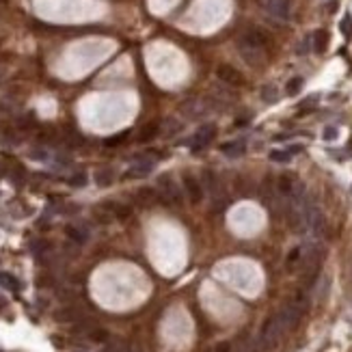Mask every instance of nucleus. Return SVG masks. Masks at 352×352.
Returning a JSON list of instances; mask_svg holds the SVG:
<instances>
[{
	"label": "nucleus",
	"instance_id": "0eeeda50",
	"mask_svg": "<svg viewBox=\"0 0 352 352\" xmlns=\"http://www.w3.org/2000/svg\"><path fill=\"white\" fill-rule=\"evenodd\" d=\"M266 13L279 22H288L292 17V0H264Z\"/></svg>",
	"mask_w": 352,
	"mask_h": 352
},
{
	"label": "nucleus",
	"instance_id": "6ab92c4d",
	"mask_svg": "<svg viewBox=\"0 0 352 352\" xmlns=\"http://www.w3.org/2000/svg\"><path fill=\"white\" fill-rule=\"evenodd\" d=\"M272 160V162L277 164H288L292 160V153L288 151V149H274V151H270V156H268Z\"/></svg>",
	"mask_w": 352,
	"mask_h": 352
},
{
	"label": "nucleus",
	"instance_id": "7c9ffc66",
	"mask_svg": "<svg viewBox=\"0 0 352 352\" xmlns=\"http://www.w3.org/2000/svg\"><path fill=\"white\" fill-rule=\"evenodd\" d=\"M4 307V301H2V298H0V309H2Z\"/></svg>",
	"mask_w": 352,
	"mask_h": 352
},
{
	"label": "nucleus",
	"instance_id": "a211bd4d",
	"mask_svg": "<svg viewBox=\"0 0 352 352\" xmlns=\"http://www.w3.org/2000/svg\"><path fill=\"white\" fill-rule=\"evenodd\" d=\"M0 285H2V288H7V290H11V292H20V288H22L20 281H17L13 274H9V272L0 274Z\"/></svg>",
	"mask_w": 352,
	"mask_h": 352
},
{
	"label": "nucleus",
	"instance_id": "4be33fe9",
	"mask_svg": "<svg viewBox=\"0 0 352 352\" xmlns=\"http://www.w3.org/2000/svg\"><path fill=\"white\" fill-rule=\"evenodd\" d=\"M339 31H342V35H344L346 39L352 37V15L350 13H346L342 17V22H339Z\"/></svg>",
	"mask_w": 352,
	"mask_h": 352
},
{
	"label": "nucleus",
	"instance_id": "aec40b11",
	"mask_svg": "<svg viewBox=\"0 0 352 352\" xmlns=\"http://www.w3.org/2000/svg\"><path fill=\"white\" fill-rule=\"evenodd\" d=\"M78 318H80V313L76 311L74 307H67V309H63V311L56 313V320L58 322H76Z\"/></svg>",
	"mask_w": 352,
	"mask_h": 352
},
{
	"label": "nucleus",
	"instance_id": "4468645a",
	"mask_svg": "<svg viewBox=\"0 0 352 352\" xmlns=\"http://www.w3.org/2000/svg\"><path fill=\"white\" fill-rule=\"evenodd\" d=\"M182 130H184L182 121H175V119H166V121L160 123V134L166 136V139H175Z\"/></svg>",
	"mask_w": 352,
	"mask_h": 352
},
{
	"label": "nucleus",
	"instance_id": "f8f14e48",
	"mask_svg": "<svg viewBox=\"0 0 352 352\" xmlns=\"http://www.w3.org/2000/svg\"><path fill=\"white\" fill-rule=\"evenodd\" d=\"M136 201L145 207H151L160 201V195H158V188H141L136 193Z\"/></svg>",
	"mask_w": 352,
	"mask_h": 352
},
{
	"label": "nucleus",
	"instance_id": "f257e3e1",
	"mask_svg": "<svg viewBox=\"0 0 352 352\" xmlns=\"http://www.w3.org/2000/svg\"><path fill=\"white\" fill-rule=\"evenodd\" d=\"M238 52L244 58V63H249L251 67H259L266 61V35L255 28L244 33L238 41Z\"/></svg>",
	"mask_w": 352,
	"mask_h": 352
},
{
	"label": "nucleus",
	"instance_id": "bb28decb",
	"mask_svg": "<svg viewBox=\"0 0 352 352\" xmlns=\"http://www.w3.org/2000/svg\"><path fill=\"white\" fill-rule=\"evenodd\" d=\"M339 136V130L333 128V125H329V128H324V132H322V139L324 141H335Z\"/></svg>",
	"mask_w": 352,
	"mask_h": 352
},
{
	"label": "nucleus",
	"instance_id": "7ed1b4c3",
	"mask_svg": "<svg viewBox=\"0 0 352 352\" xmlns=\"http://www.w3.org/2000/svg\"><path fill=\"white\" fill-rule=\"evenodd\" d=\"M288 333V329H285L283 320L279 318V313H274L272 318L266 320L264 329H261V335H259V346L261 350H270L274 348L279 342H281V337Z\"/></svg>",
	"mask_w": 352,
	"mask_h": 352
},
{
	"label": "nucleus",
	"instance_id": "dca6fc26",
	"mask_svg": "<svg viewBox=\"0 0 352 352\" xmlns=\"http://www.w3.org/2000/svg\"><path fill=\"white\" fill-rule=\"evenodd\" d=\"M112 177H115V175H112V171L106 169V166H102V169L95 171L93 180H95V184H98V186L106 188V186H110V184H112Z\"/></svg>",
	"mask_w": 352,
	"mask_h": 352
},
{
	"label": "nucleus",
	"instance_id": "a878e982",
	"mask_svg": "<svg viewBox=\"0 0 352 352\" xmlns=\"http://www.w3.org/2000/svg\"><path fill=\"white\" fill-rule=\"evenodd\" d=\"M298 261H301V247L294 249L290 253V257H288V268L292 270V268H298Z\"/></svg>",
	"mask_w": 352,
	"mask_h": 352
},
{
	"label": "nucleus",
	"instance_id": "393cba45",
	"mask_svg": "<svg viewBox=\"0 0 352 352\" xmlns=\"http://www.w3.org/2000/svg\"><path fill=\"white\" fill-rule=\"evenodd\" d=\"M329 277H322L318 281V290H315V294H318V301H322V298L326 296V290H329Z\"/></svg>",
	"mask_w": 352,
	"mask_h": 352
},
{
	"label": "nucleus",
	"instance_id": "f3484780",
	"mask_svg": "<svg viewBox=\"0 0 352 352\" xmlns=\"http://www.w3.org/2000/svg\"><path fill=\"white\" fill-rule=\"evenodd\" d=\"M156 136H160V123H147V125H143L139 139H141L143 143H147V141L156 139Z\"/></svg>",
	"mask_w": 352,
	"mask_h": 352
},
{
	"label": "nucleus",
	"instance_id": "9d476101",
	"mask_svg": "<svg viewBox=\"0 0 352 352\" xmlns=\"http://www.w3.org/2000/svg\"><path fill=\"white\" fill-rule=\"evenodd\" d=\"M58 141L63 143L65 147H78L85 143V139H82V134L78 132V130H74V128H65L61 134H58Z\"/></svg>",
	"mask_w": 352,
	"mask_h": 352
},
{
	"label": "nucleus",
	"instance_id": "9b49d317",
	"mask_svg": "<svg viewBox=\"0 0 352 352\" xmlns=\"http://www.w3.org/2000/svg\"><path fill=\"white\" fill-rule=\"evenodd\" d=\"M65 234L76 244H85L89 240V229L85 225H67V227H65Z\"/></svg>",
	"mask_w": 352,
	"mask_h": 352
},
{
	"label": "nucleus",
	"instance_id": "f03ea898",
	"mask_svg": "<svg viewBox=\"0 0 352 352\" xmlns=\"http://www.w3.org/2000/svg\"><path fill=\"white\" fill-rule=\"evenodd\" d=\"M214 110H218V108L210 98H190L180 104V112L186 121H199V119L212 115Z\"/></svg>",
	"mask_w": 352,
	"mask_h": 352
},
{
	"label": "nucleus",
	"instance_id": "b1692460",
	"mask_svg": "<svg viewBox=\"0 0 352 352\" xmlns=\"http://www.w3.org/2000/svg\"><path fill=\"white\" fill-rule=\"evenodd\" d=\"M69 186H74V188H82V186H87V173H85V171L74 173V175L69 177Z\"/></svg>",
	"mask_w": 352,
	"mask_h": 352
},
{
	"label": "nucleus",
	"instance_id": "423d86ee",
	"mask_svg": "<svg viewBox=\"0 0 352 352\" xmlns=\"http://www.w3.org/2000/svg\"><path fill=\"white\" fill-rule=\"evenodd\" d=\"M216 130H218V128H216L214 123L201 125V128L195 132L193 139H188V141H186V145H188V147H193L195 151H199V149H205L214 139H216Z\"/></svg>",
	"mask_w": 352,
	"mask_h": 352
},
{
	"label": "nucleus",
	"instance_id": "c85d7f7f",
	"mask_svg": "<svg viewBox=\"0 0 352 352\" xmlns=\"http://www.w3.org/2000/svg\"><path fill=\"white\" fill-rule=\"evenodd\" d=\"M231 350V346L227 342H223V344H218V346H214V350L212 352H229Z\"/></svg>",
	"mask_w": 352,
	"mask_h": 352
},
{
	"label": "nucleus",
	"instance_id": "6e6552de",
	"mask_svg": "<svg viewBox=\"0 0 352 352\" xmlns=\"http://www.w3.org/2000/svg\"><path fill=\"white\" fill-rule=\"evenodd\" d=\"M184 188H186V193H188V199H190V203H201L203 201V184H201L199 180H197L195 175H190V173H186L184 175Z\"/></svg>",
	"mask_w": 352,
	"mask_h": 352
},
{
	"label": "nucleus",
	"instance_id": "ddd939ff",
	"mask_svg": "<svg viewBox=\"0 0 352 352\" xmlns=\"http://www.w3.org/2000/svg\"><path fill=\"white\" fill-rule=\"evenodd\" d=\"M220 151H223L227 158H240V156H244V151H247V145H244L242 141L223 143V145H220Z\"/></svg>",
	"mask_w": 352,
	"mask_h": 352
},
{
	"label": "nucleus",
	"instance_id": "2eb2a0df",
	"mask_svg": "<svg viewBox=\"0 0 352 352\" xmlns=\"http://www.w3.org/2000/svg\"><path fill=\"white\" fill-rule=\"evenodd\" d=\"M311 46H313V52H318V54H322V52L326 50V46H329V33L326 31H315L311 35Z\"/></svg>",
	"mask_w": 352,
	"mask_h": 352
},
{
	"label": "nucleus",
	"instance_id": "412c9836",
	"mask_svg": "<svg viewBox=\"0 0 352 352\" xmlns=\"http://www.w3.org/2000/svg\"><path fill=\"white\" fill-rule=\"evenodd\" d=\"M261 98H264V102H268V104L277 102V100H279L277 87H274V85H266L264 89H261Z\"/></svg>",
	"mask_w": 352,
	"mask_h": 352
},
{
	"label": "nucleus",
	"instance_id": "20e7f679",
	"mask_svg": "<svg viewBox=\"0 0 352 352\" xmlns=\"http://www.w3.org/2000/svg\"><path fill=\"white\" fill-rule=\"evenodd\" d=\"M160 158V153H145V156H139L132 160V164H130L128 173H125V177H130V180H139V177H147L149 173L153 171V166H156V160Z\"/></svg>",
	"mask_w": 352,
	"mask_h": 352
},
{
	"label": "nucleus",
	"instance_id": "39448f33",
	"mask_svg": "<svg viewBox=\"0 0 352 352\" xmlns=\"http://www.w3.org/2000/svg\"><path fill=\"white\" fill-rule=\"evenodd\" d=\"M158 195H160V201H164L166 205L182 203V190L171 177H160L158 180Z\"/></svg>",
	"mask_w": 352,
	"mask_h": 352
},
{
	"label": "nucleus",
	"instance_id": "c756f323",
	"mask_svg": "<svg viewBox=\"0 0 352 352\" xmlns=\"http://www.w3.org/2000/svg\"><path fill=\"white\" fill-rule=\"evenodd\" d=\"M285 149H288L292 156H294V153H301V151H302V147H301V145H292V147H285Z\"/></svg>",
	"mask_w": 352,
	"mask_h": 352
},
{
	"label": "nucleus",
	"instance_id": "5701e85b",
	"mask_svg": "<svg viewBox=\"0 0 352 352\" xmlns=\"http://www.w3.org/2000/svg\"><path fill=\"white\" fill-rule=\"evenodd\" d=\"M302 85H305V80H302L301 76H296V78H292L288 82L285 91H288V95H298V93H301V89H302Z\"/></svg>",
	"mask_w": 352,
	"mask_h": 352
},
{
	"label": "nucleus",
	"instance_id": "cd10ccee",
	"mask_svg": "<svg viewBox=\"0 0 352 352\" xmlns=\"http://www.w3.org/2000/svg\"><path fill=\"white\" fill-rule=\"evenodd\" d=\"M130 136V132H121L119 136H112V139H106V147H115V145H119V143H123L125 139Z\"/></svg>",
	"mask_w": 352,
	"mask_h": 352
},
{
	"label": "nucleus",
	"instance_id": "2f4dec72",
	"mask_svg": "<svg viewBox=\"0 0 352 352\" xmlns=\"http://www.w3.org/2000/svg\"><path fill=\"white\" fill-rule=\"evenodd\" d=\"M2 2H4V0H0V4H2Z\"/></svg>",
	"mask_w": 352,
	"mask_h": 352
},
{
	"label": "nucleus",
	"instance_id": "1a4fd4ad",
	"mask_svg": "<svg viewBox=\"0 0 352 352\" xmlns=\"http://www.w3.org/2000/svg\"><path fill=\"white\" fill-rule=\"evenodd\" d=\"M216 78L220 82H225V85H231V87H240L244 82L240 71H236L234 67H229V65H220V67L216 69Z\"/></svg>",
	"mask_w": 352,
	"mask_h": 352
}]
</instances>
